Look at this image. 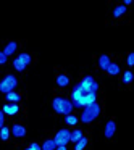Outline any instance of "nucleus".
<instances>
[{"label": "nucleus", "mask_w": 134, "mask_h": 150, "mask_svg": "<svg viewBox=\"0 0 134 150\" xmlns=\"http://www.w3.org/2000/svg\"><path fill=\"white\" fill-rule=\"evenodd\" d=\"M100 116V105L97 102L87 105V107L82 108V113H81V123L82 124H89L92 121H95L97 118Z\"/></svg>", "instance_id": "nucleus-1"}, {"label": "nucleus", "mask_w": 134, "mask_h": 150, "mask_svg": "<svg viewBox=\"0 0 134 150\" xmlns=\"http://www.w3.org/2000/svg\"><path fill=\"white\" fill-rule=\"evenodd\" d=\"M52 108L53 111H57L58 115H71V111L74 110L73 108V103L69 98H65V97H55L52 100Z\"/></svg>", "instance_id": "nucleus-2"}, {"label": "nucleus", "mask_w": 134, "mask_h": 150, "mask_svg": "<svg viewBox=\"0 0 134 150\" xmlns=\"http://www.w3.org/2000/svg\"><path fill=\"white\" fill-rule=\"evenodd\" d=\"M18 86V79L15 74H7L2 81H0V92L2 94H8V92H13Z\"/></svg>", "instance_id": "nucleus-3"}, {"label": "nucleus", "mask_w": 134, "mask_h": 150, "mask_svg": "<svg viewBox=\"0 0 134 150\" xmlns=\"http://www.w3.org/2000/svg\"><path fill=\"white\" fill-rule=\"evenodd\" d=\"M69 134H71V131L68 129V127H63V129H60L58 132L55 134V137H53V140H55L57 147H62V145H68L69 144Z\"/></svg>", "instance_id": "nucleus-4"}, {"label": "nucleus", "mask_w": 134, "mask_h": 150, "mask_svg": "<svg viewBox=\"0 0 134 150\" xmlns=\"http://www.w3.org/2000/svg\"><path fill=\"white\" fill-rule=\"evenodd\" d=\"M10 134H11L13 137L21 139V137L26 136V127H24L23 124H13V126L10 127Z\"/></svg>", "instance_id": "nucleus-5"}, {"label": "nucleus", "mask_w": 134, "mask_h": 150, "mask_svg": "<svg viewBox=\"0 0 134 150\" xmlns=\"http://www.w3.org/2000/svg\"><path fill=\"white\" fill-rule=\"evenodd\" d=\"M2 111H4L5 115H8V116H15V115L20 111V107H18V103H5L4 107H2Z\"/></svg>", "instance_id": "nucleus-6"}, {"label": "nucleus", "mask_w": 134, "mask_h": 150, "mask_svg": "<svg viewBox=\"0 0 134 150\" xmlns=\"http://www.w3.org/2000/svg\"><path fill=\"white\" fill-rule=\"evenodd\" d=\"M115 131H116V124H115L113 120L107 121V124H105V129H104V136L107 137V139H111L115 134Z\"/></svg>", "instance_id": "nucleus-7"}, {"label": "nucleus", "mask_w": 134, "mask_h": 150, "mask_svg": "<svg viewBox=\"0 0 134 150\" xmlns=\"http://www.w3.org/2000/svg\"><path fill=\"white\" fill-rule=\"evenodd\" d=\"M78 102L81 103V107L84 108V107H87V105H91V103H94V102H97V94H95V92H91V94L84 95V97H82L81 100H78Z\"/></svg>", "instance_id": "nucleus-8"}, {"label": "nucleus", "mask_w": 134, "mask_h": 150, "mask_svg": "<svg viewBox=\"0 0 134 150\" xmlns=\"http://www.w3.org/2000/svg\"><path fill=\"white\" fill-rule=\"evenodd\" d=\"M5 100L8 102V103H20L21 100V95L18 94V92H8V94H5Z\"/></svg>", "instance_id": "nucleus-9"}, {"label": "nucleus", "mask_w": 134, "mask_h": 150, "mask_svg": "<svg viewBox=\"0 0 134 150\" xmlns=\"http://www.w3.org/2000/svg\"><path fill=\"white\" fill-rule=\"evenodd\" d=\"M110 63H111V60H110V57H108V55H100V57H99V68H100V69L107 71V68L110 66Z\"/></svg>", "instance_id": "nucleus-10"}, {"label": "nucleus", "mask_w": 134, "mask_h": 150, "mask_svg": "<svg viewBox=\"0 0 134 150\" xmlns=\"http://www.w3.org/2000/svg\"><path fill=\"white\" fill-rule=\"evenodd\" d=\"M81 137H84V132H82V129H78V127H76V129H73L71 134H69V142L76 144Z\"/></svg>", "instance_id": "nucleus-11"}, {"label": "nucleus", "mask_w": 134, "mask_h": 150, "mask_svg": "<svg viewBox=\"0 0 134 150\" xmlns=\"http://www.w3.org/2000/svg\"><path fill=\"white\" fill-rule=\"evenodd\" d=\"M55 82H57V86L58 87H66V86H69V78L66 74H58L57 76V79H55Z\"/></svg>", "instance_id": "nucleus-12"}, {"label": "nucleus", "mask_w": 134, "mask_h": 150, "mask_svg": "<svg viewBox=\"0 0 134 150\" xmlns=\"http://www.w3.org/2000/svg\"><path fill=\"white\" fill-rule=\"evenodd\" d=\"M16 50H18V44L16 42H8L7 45H5V49H4V53L7 57H10V55H13Z\"/></svg>", "instance_id": "nucleus-13"}, {"label": "nucleus", "mask_w": 134, "mask_h": 150, "mask_svg": "<svg viewBox=\"0 0 134 150\" xmlns=\"http://www.w3.org/2000/svg\"><path fill=\"white\" fill-rule=\"evenodd\" d=\"M107 73H108L110 76H118V74L121 73L120 65H118V63H113V62H111V63H110V66L107 68Z\"/></svg>", "instance_id": "nucleus-14"}, {"label": "nucleus", "mask_w": 134, "mask_h": 150, "mask_svg": "<svg viewBox=\"0 0 134 150\" xmlns=\"http://www.w3.org/2000/svg\"><path fill=\"white\" fill-rule=\"evenodd\" d=\"M128 11V7H124L123 4L121 5H116V7L113 8V18H121L124 13Z\"/></svg>", "instance_id": "nucleus-15"}, {"label": "nucleus", "mask_w": 134, "mask_h": 150, "mask_svg": "<svg viewBox=\"0 0 134 150\" xmlns=\"http://www.w3.org/2000/svg\"><path fill=\"white\" fill-rule=\"evenodd\" d=\"M79 123V118L76 116V115H66L65 116V124H68V126H76V124Z\"/></svg>", "instance_id": "nucleus-16"}, {"label": "nucleus", "mask_w": 134, "mask_h": 150, "mask_svg": "<svg viewBox=\"0 0 134 150\" xmlns=\"http://www.w3.org/2000/svg\"><path fill=\"white\" fill-rule=\"evenodd\" d=\"M40 149H42V150H55L57 149V144H55V140H53V139H47V140H44V144L40 145Z\"/></svg>", "instance_id": "nucleus-17"}, {"label": "nucleus", "mask_w": 134, "mask_h": 150, "mask_svg": "<svg viewBox=\"0 0 134 150\" xmlns=\"http://www.w3.org/2000/svg\"><path fill=\"white\" fill-rule=\"evenodd\" d=\"M87 144H89V139L87 137H81V139L78 140V142L74 144V150H84L86 147H87Z\"/></svg>", "instance_id": "nucleus-18"}, {"label": "nucleus", "mask_w": 134, "mask_h": 150, "mask_svg": "<svg viewBox=\"0 0 134 150\" xmlns=\"http://www.w3.org/2000/svg\"><path fill=\"white\" fill-rule=\"evenodd\" d=\"M8 139H10V127H8V126H2V127H0V140L7 142Z\"/></svg>", "instance_id": "nucleus-19"}, {"label": "nucleus", "mask_w": 134, "mask_h": 150, "mask_svg": "<svg viewBox=\"0 0 134 150\" xmlns=\"http://www.w3.org/2000/svg\"><path fill=\"white\" fill-rule=\"evenodd\" d=\"M16 58L20 60L21 63H24V65H26V66H28V65H29V63H31V55H29V53H26V52L20 53V55H18Z\"/></svg>", "instance_id": "nucleus-20"}, {"label": "nucleus", "mask_w": 134, "mask_h": 150, "mask_svg": "<svg viewBox=\"0 0 134 150\" xmlns=\"http://www.w3.org/2000/svg\"><path fill=\"white\" fill-rule=\"evenodd\" d=\"M133 82V71H124L123 73V84H131Z\"/></svg>", "instance_id": "nucleus-21"}, {"label": "nucleus", "mask_w": 134, "mask_h": 150, "mask_svg": "<svg viewBox=\"0 0 134 150\" xmlns=\"http://www.w3.org/2000/svg\"><path fill=\"white\" fill-rule=\"evenodd\" d=\"M13 68L16 69V71H24V69H26V65H24V63H21L18 58H15L13 60Z\"/></svg>", "instance_id": "nucleus-22"}, {"label": "nucleus", "mask_w": 134, "mask_h": 150, "mask_svg": "<svg viewBox=\"0 0 134 150\" xmlns=\"http://www.w3.org/2000/svg\"><path fill=\"white\" fill-rule=\"evenodd\" d=\"M7 62H8V57L4 52H0V65H7Z\"/></svg>", "instance_id": "nucleus-23"}, {"label": "nucleus", "mask_w": 134, "mask_h": 150, "mask_svg": "<svg viewBox=\"0 0 134 150\" xmlns=\"http://www.w3.org/2000/svg\"><path fill=\"white\" fill-rule=\"evenodd\" d=\"M26 150H42V149H40V145H39L37 142H33V144H31V145L28 147Z\"/></svg>", "instance_id": "nucleus-24"}, {"label": "nucleus", "mask_w": 134, "mask_h": 150, "mask_svg": "<svg viewBox=\"0 0 134 150\" xmlns=\"http://www.w3.org/2000/svg\"><path fill=\"white\" fill-rule=\"evenodd\" d=\"M128 66H133L134 65V53H129V55H128Z\"/></svg>", "instance_id": "nucleus-25"}, {"label": "nucleus", "mask_w": 134, "mask_h": 150, "mask_svg": "<svg viewBox=\"0 0 134 150\" xmlns=\"http://www.w3.org/2000/svg\"><path fill=\"white\" fill-rule=\"evenodd\" d=\"M2 126H5V113L0 110V127Z\"/></svg>", "instance_id": "nucleus-26"}, {"label": "nucleus", "mask_w": 134, "mask_h": 150, "mask_svg": "<svg viewBox=\"0 0 134 150\" xmlns=\"http://www.w3.org/2000/svg\"><path fill=\"white\" fill-rule=\"evenodd\" d=\"M131 4H133V0H124V7H128V5H131Z\"/></svg>", "instance_id": "nucleus-27"}, {"label": "nucleus", "mask_w": 134, "mask_h": 150, "mask_svg": "<svg viewBox=\"0 0 134 150\" xmlns=\"http://www.w3.org/2000/svg\"><path fill=\"white\" fill-rule=\"evenodd\" d=\"M55 150H68V149H66V147L65 145H62V147H57V149Z\"/></svg>", "instance_id": "nucleus-28"}]
</instances>
